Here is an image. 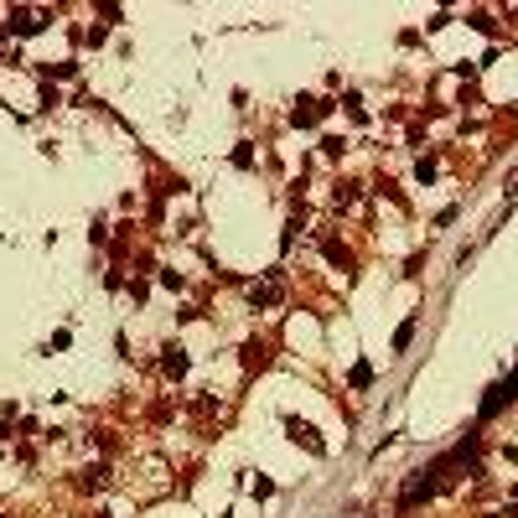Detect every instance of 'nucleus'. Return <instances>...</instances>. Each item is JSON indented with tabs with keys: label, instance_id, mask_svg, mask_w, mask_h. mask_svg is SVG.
<instances>
[{
	"label": "nucleus",
	"instance_id": "f257e3e1",
	"mask_svg": "<svg viewBox=\"0 0 518 518\" xmlns=\"http://www.w3.org/2000/svg\"><path fill=\"white\" fill-rule=\"evenodd\" d=\"M182 368H187V357H182V348H171L166 353V374H182Z\"/></svg>",
	"mask_w": 518,
	"mask_h": 518
}]
</instances>
